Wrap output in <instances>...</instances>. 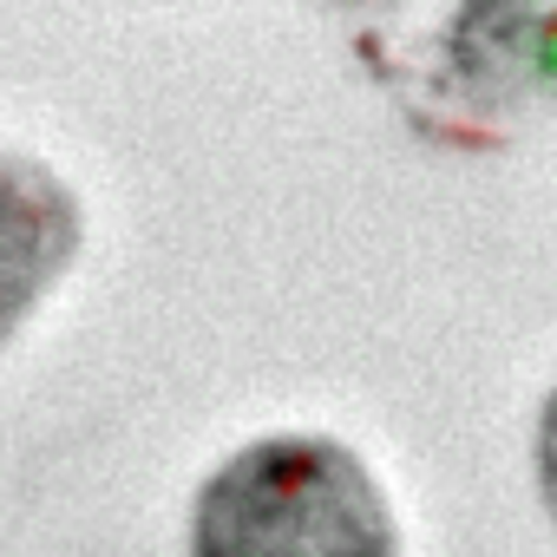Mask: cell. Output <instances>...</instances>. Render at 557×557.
Masks as SVG:
<instances>
[{
    "mask_svg": "<svg viewBox=\"0 0 557 557\" xmlns=\"http://www.w3.org/2000/svg\"><path fill=\"white\" fill-rule=\"evenodd\" d=\"M190 557H400V524L361 453L329 433H275L203 479Z\"/></svg>",
    "mask_w": 557,
    "mask_h": 557,
    "instance_id": "cell-1",
    "label": "cell"
},
{
    "mask_svg": "<svg viewBox=\"0 0 557 557\" xmlns=\"http://www.w3.org/2000/svg\"><path fill=\"white\" fill-rule=\"evenodd\" d=\"M413 132L492 151L557 106V0H446L387 66Z\"/></svg>",
    "mask_w": 557,
    "mask_h": 557,
    "instance_id": "cell-2",
    "label": "cell"
},
{
    "mask_svg": "<svg viewBox=\"0 0 557 557\" xmlns=\"http://www.w3.org/2000/svg\"><path fill=\"white\" fill-rule=\"evenodd\" d=\"M79 236H86L79 197L40 158L0 151V342L66 275V262L79 256Z\"/></svg>",
    "mask_w": 557,
    "mask_h": 557,
    "instance_id": "cell-3",
    "label": "cell"
},
{
    "mask_svg": "<svg viewBox=\"0 0 557 557\" xmlns=\"http://www.w3.org/2000/svg\"><path fill=\"white\" fill-rule=\"evenodd\" d=\"M531 472H537V498H544V511H550V524H557V387H550V394H544V407H537Z\"/></svg>",
    "mask_w": 557,
    "mask_h": 557,
    "instance_id": "cell-4",
    "label": "cell"
},
{
    "mask_svg": "<svg viewBox=\"0 0 557 557\" xmlns=\"http://www.w3.org/2000/svg\"><path fill=\"white\" fill-rule=\"evenodd\" d=\"M342 8H361V14H381V8H400V0H342Z\"/></svg>",
    "mask_w": 557,
    "mask_h": 557,
    "instance_id": "cell-5",
    "label": "cell"
}]
</instances>
